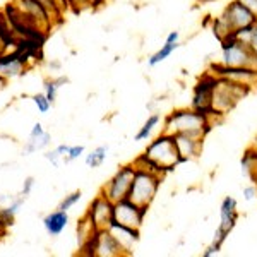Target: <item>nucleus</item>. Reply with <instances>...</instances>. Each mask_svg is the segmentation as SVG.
I'll use <instances>...</instances> for the list:
<instances>
[{
	"label": "nucleus",
	"instance_id": "1",
	"mask_svg": "<svg viewBox=\"0 0 257 257\" xmlns=\"http://www.w3.org/2000/svg\"><path fill=\"white\" fill-rule=\"evenodd\" d=\"M211 125H213V118L208 115L196 111L194 108H182L175 110L165 118L163 128L161 132L170 136L175 134H187L192 138L204 139L206 134L209 132Z\"/></svg>",
	"mask_w": 257,
	"mask_h": 257
},
{
	"label": "nucleus",
	"instance_id": "2",
	"mask_svg": "<svg viewBox=\"0 0 257 257\" xmlns=\"http://www.w3.org/2000/svg\"><path fill=\"white\" fill-rule=\"evenodd\" d=\"M144 156H146L151 163H155L163 173L173 170L177 165L184 163L180 155H178V149H177L173 136L165 134V132H161L158 138H155L148 144V148L144 149Z\"/></svg>",
	"mask_w": 257,
	"mask_h": 257
},
{
	"label": "nucleus",
	"instance_id": "3",
	"mask_svg": "<svg viewBox=\"0 0 257 257\" xmlns=\"http://www.w3.org/2000/svg\"><path fill=\"white\" fill-rule=\"evenodd\" d=\"M163 177L165 175L149 172V170L136 168V175L134 180H132L127 199H131L132 202L143 206V208H149L151 202L155 201L156 194H158Z\"/></svg>",
	"mask_w": 257,
	"mask_h": 257
},
{
	"label": "nucleus",
	"instance_id": "4",
	"mask_svg": "<svg viewBox=\"0 0 257 257\" xmlns=\"http://www.w3.org/2000/svg\"><path fill=\"white\" fill-rule=\"evenodd\" d=\"M221 65L226 67H247L257 70V48L242 43L237 38L221 41Z\"/></svg>",
	"mask_w": 257,
	"mask_h": 257
},
{
	"label": "nucleus",
	"instance_id": "5",
	"mask_svg": "<svg viewBox=\"0 0 257 257\" xmlns=\"http://www.w3.org/2000/svg\"><path fill=\"white\" fill-rule=\"evenodd\" d=\"M218 77V76H216ZM248 93V89L242 86L235 84V82L218 77L216 86H214L213 93V113L214 117H223L230 110L237 106V103Z\"/></svg>",
	"mask_w": 257,
	"mask_h": 257
},
{
	"label": "nucleus",
	"instance_id": "6",
	"mask_svg": "<svg viewBox=\"0 0 257 257\" xmlns=\"http://www.w3.org/2000/svg\"><path fill=\"white\" fill-rule=\"evenodd\" d=\"M238 219V209H237V199L226 196L219 204V225L214 231L213 242H211V247H214L219 252L223 247V243L226 242L228 235L231 233V230L237 225Z\"/></svg>",
	"mask_w": 257,
	"mask_h": 257
},
{
	"label": "nucleus",
	"instance_id": "7",
	"mask_svg": "<svg viewBox=\"0 0 257 257\" xmlns=\"http://www.w3.org/2000/svg\"><path fill=\"white\" fill-rule=\"evenodd\" d=\"M81 250H88V255L94 257H123L127 255V252L123 250L122 245L117 242V238L111 235L108 228L98 230L93 235V238L88 243L81 247Z\"/></svg>",
	"mask_w": 257,
	"mask_h": 257
},
{
	"label": "nucleus",
	"instance_id": "8",
	"mask_svg": "<svg viewBox=\"0 0 257 257\" xmlns=\"http://www.w3.org/2000/svg\"><path fill=\"white\" fill-rule=\"evenodd\" d=\"M134 175H136L134 165H123V167H120L118 172L103 185L99 194L105 196L106 199H110L113 204L118 201H123V199H127L128 196V190H131Z\"/></svg>",
	"mask_w": 257,
	"mask_h": 257
},
{
	"label": "nucleus",
	"instance_id": "9",
	"mask_svg": "<svg viewBox=\"0 0 257 257\" xmlns=\"http://www.w3.org/2000/svg\"><path fill=\"white\" fill-rule=\"evenodd\" d=\"M216 79L213 72H206L201 79L197 81V84L194 86V94H192V103H190V108L196 111L208 115V117L214 118L213 113V93L214 86H216Z\"/></svg>",
	"mask_w": 257,
	"mask_h": 257
},
{
	"label": "nucleus",
	"instance_id": "10",
	"mask_svg": "<svg viewBox=\"0 0 257 257\" xmlns=\"http://www.w3.org/2000/svg\"><path fill=\"white\" fill-rule=\"evenodd\" d=\"M223 23L226 24V28L231 31V35H235L238 30H243V28L248 26H255L257 24V18L252 14L247 7H243L242 4L233 0L225 7V11L218 16Z\"/></svg>",
	"mask_w": 257,
	"mask_h": 257
},
{
	"label": "nucleus",
	"instance_id": "11",
	"mask_svg": "<svg viewBox=\"0 0 257 257\" xmlns=\"http://www.w3.org/2000/svg\"><path fill=\"white\" fill-rule=\"evenodd\" d=\"M146 213L148 208L136 204L131 199H123V201H118L113 204V221L128 228H136V230H141Z\"/></svg>",
	"mask_w": 257,
	"mask_h": 257
},
{
	"label": "nucleus",
	"instance_id": "12",
	"mask_svg": "<svg viewBox=\"0 0 257 257\" xmlns=\"http://www.w3.org/2000/svg\"><path fill=\"white\" fill-rule=\"evenodd\" d=\"M209 72H213L214 76L228 79L235 84L242 86L245 89H255L257 88V70L254 69H247V67H226V65L213 64L209 69Z\"/></svg>",
	"mask_w": 257,
	"mask_h": 257
},
{
	"label": "nucleus",
	"instance_id": "13",
	"mask_svg": "<svg viewBox=\"0 0 257 257\" xmlns=\"http://www.w3.org/2000/svg\"><path fill=\"white\" fill-rule=\"evenodd\" d=\"M12 4H14L26 18H30L36 26H40L43 31L48 33L55 26V21L50 16V12L41 6L38 0H14Z\"/></svg>",
	"mask_w": 257,
	"mask_h": 257
},
{
	"label": "nucleus",
	"instance_id": "14",
	"mask_svg": "<svg viewBox=\"0 0 257 257\" xmlns=\"http://www.w3.org/2000/svg\"><path fill=\"white\" fill-rule=\"evenodd\" d=\"M86 216L93 221L96 230L108 228L110 223L113 221V202L105 196H101V194H98L89 204V209L86 211Z\"/></svg>",
	"mask_w": 257,
	"mask_h": 257
},
{
	"label": "nucleus",
	"instance_id": "15",
	"mask_svg": "<svg viewBox=\"0 0 257 257\" xmlns=\"http://www.w3.org/2000/svg\"><path fill=\"white\" fill-rule=\"evenodd\" d=\"M173 139H175L178 155H180L182 161L197 160L199 156H201L204 139L192 138V136H187V134H175V136H173Z\"/></svg>",
	"mask_w": 257,
	"mask_h": 257
},
{
	"label": "nucleus",
	"instance_id": "16",
	"mask_svg": "<svg viewBox=\"0 0 257 257\" xmlns=\"http://www.w3.org/2000/svg\"><path fill=\"white\" fill-rule=\"evenodd\" d=\"M108 230L111 231V235L117 238V242L122 245L123 250L127 252V255H131L132 252H134L136 243L139 242V230L128 228L125 225H120L117 221H111Z\"/></svg>",
	"mask_w": 257,
	"mask_h": 257
},
{
	"label": "nucleus",
	"instance_id": "17",
	"mask_svg": "<svg viewBox=\"0 0 257 257\" xmlns=\"http://www.w3.org/2000/svg\"><path fill=\"white\" fill-rule=\"evenodd\" d=\"M69 225V213L57 208V211H52L43 218V228L50 237H59L62 231Z\"/></svg>",
	"mask_w": 257,
	"mask_h": 257
},
{
	"label": "nucleus",
	"instance_id": "18",
	"mask_svg": "<svg viewBox=\"0 0 257 257\" xmlns=\"http://www.w3.org/2000/svg\"><path fill=\"white\" fill-rule=\"evenodd\" d=\"M240 165H242V172L248 180L257 184V151L254 146H250L245 151V155L240 160Z\"/></svg>",
	"mask_w": 257,
	"mask_h": 257
},
{
	"label": "nucleus",
	"instance_id": "19",
	"mask_svg": "<svg viewBox=\"0 0 257 257\" xmlns=\"http://www.w3.org/2000/svg\"><path fill=\"white\" fill-rule=\"evenodd\" d=\"M180 47V43H170V41H165V45H161V48L158 50L156 53H153L151 57L148 59V65L149 67H156L158 64H161V62H165L168 59L170 55H172L175 50Z\"/></svg>",
	"mask_w": 257,
	"mask_h": 257
},
{
	"label": "nucleus",
	"instance_id": "20",
	"mask_svg": "<svg viewBox=\"0 0 257 257\" xmlns=\"http://www.w3.org/2000/svg\"><path fill=\"white\" fill-rule=\"evenodd\" d=\"M161 122V117L158 113H153V115H149L146 122L143 123V127L138 131V134H136V141H148L149 138H151V134H153V131H155L156 127H158V123Z\"/></svg>",
	"mask_w": 257,
	"mask_h": 257
},
{
	"label": "nucleus",
	"instance_id": "21",
	"mask_svg": "<svg viewBox=\"0 0 257 257\" xmlns=\"http://www.w3.org/2000/svg\"><path fill=\"white\" fill-rule=\"evenodd\" d=\"M50 143H52V136H50L48 132L38 136V138H30L26 143V146H24V153H26V155H31V153L41 151V149L48 148Z\"/></svg>",
	"mask_w": 257,
	"mask_h": 257
},
{
	"label": "nucleus",
	"instance_id": "22",
	"mask_svg": "<svg viewBox=\"0 0 257 257\" xmlns=\"http://www.w3.org/2000/svg\"><path fill=\"white\" fill-rule=\"evenodd\" d=\"M106 155H108V148L106 146H98L94 148L89 155H86V165L89 168H98L105 163L106 160Z\"/></svg>",
	"mask_w": 257,
	"mask_h": 257
},
{
	"label": "nucleus",
	"instance_id": "23",
	"mask_svg": "<svg viewBox=\"0 0 257 257\" xmlns=\"http://www.w3.org/2000/svg\"><path fill=\"white\" fill-rule=\"evenodd\" d=\"M65 82H69L67 77H57V79H48L45 81V94H47V98L50 99V103H55L57 99V93H59L60 86L65 84Z\"/></svg>",
	"mask_w": 257,
	"mask_h": 257
},
{
	"label": "nucleus",
	"instance_id": "24",
	"mask_svg": "<svg viewBox=\"0 0 257 257\" xmlns=\"http://www.w3.org/2000/svg\"><path fill=\"white\" fill-rule=\"evenodd\" d=\"M81 197H82V192H81V190H76V192L69 194V196H65V197L60 201L59 209H62V211H69L70 208H74V206H76L77 202L81 201Z\"/></svg>",
	"mask_w": 257,
	"mask_h": 257
},
{
	"label": "nucleus",
	"instance_id": "25",
	"mask_svg": "<svg viewBox=\"0 0 257 257\" xmlns=\"http://www.w3.org/2000/svg\"><path fill=\"white\" fill-rule=\"evenodd\" d=\"M31 99H33V103H35L36 108H38L40 113H48V110L52 108V103H50V99L47 98V94L45 93L33 94Z\"/></svg>",
	"mask_w": 257,
	"mask_h": 257
},
{
	"label": "nucleus",
	"instance_id": "26",
	"mask_svg": "<svg viewBox=\"0 0 257 257\" xmlns=\"http://www.w3.org/2000/svg\"><path fill=\"white\" fill-rule=\"evenodd\" d=\"M38 2L45 7V9H47V11L50 12V16H52L53 21H55V24L62 23L64 16H62V14H60V11L57 9V6H55V2H53V0H38Z\"/></svg>",
	"mask_w": 257,
	"mask_h": 257
},
{
	"label": "nucleus",
	"instance_id": "27",
	"mask_svg": "<svg viewBox=\"0 0 257 257\" xmlns=\"http://www.w3.org/2000/svg\"><path fill=\"white\" fill-rule=\"evenodd\" d=\"M82 155H84V146H70L67 155L64 156V161L65 163H70V161L79 160Z\"/></svg>",
	"mask_w": 257,
	"mask_h": 257
},
{
	"label": "nucleus",
	"instance_id": "28",
	"mask_svg": "<svg viewBox=\"0 0 257 257\" xmlns=\"http://www.w3.org/2000/svg\"><path fill=\"white\" fill-rule=\"evenodd\" d=\"M45 158H47L50 163L53 165V167H59L60 160H64V155H62V153L59 151V148H55V149H52V151L45 153Z\"/></svg>",
	"mask_w": 257,
	"mask_h": 257
},
{
	"label": "nucleus",
	"instance_id": "29",
	"mask_svg": "<svg viewBox=\"0 0 257 257\" xmlns=\"http://www.w3.org/2000/svg\"><path fill=\"white\" fill-rule=\"evenodd\" d=\"M242 196L245 201L252 202L254 199H257V185H245L242 190Z\"/></svg>",
	"mask_w": 257,
	"mask_h": 257
},
{
	"label": "nucleus",
	"instance_id": "30",
	"mask_svg": "<svg viewBox=\"0 0 257 257\" xmlns=\"http://www.w3.org/2000/svg\"><path fill=\"white\" fill-rule=\"evenodd\" d=\"M33 187H35V177H28L23 184V190H21V194H23V196H30Z\"/></svg>",
	"mask_w": 257,
	"mask_h": 257
},
{
	"label": "nucleus",
	"instance_id": "31",
	"mask_svg": "<svg viewBox=\"0 0 257 257\" xmlns=\"http://www.w3.org/2000/svg\"><path fill=\"white\" fill-rule=\"evenodd\" d=\"M70 4V9L74 12H81L84 9H88V4H86V0H69Z\"/></svg>",
	"mask_w": 257,
	"mask_h": 257
},
{
	"label": "nucleus",
	"instance_id": "32",
	"mask_svg": "<svg viewBox=\"0 0 257 257\" xmlns=\"http://www.w3.org/2000/svg\"><path fill=\"white\" fill-rule=\"evenodd\" d=\"M237 2L242 4L243 7H247V9L257 18V0H237Z\"/></svg>",
	"mask_w": 257,
	"mask_h": 257
},
{
	"label": "nucleus",
	"instance_id": "33",
	"mask_svg": "<svg viewBox=\"0 0 257 257\" xmlns=\"http://www.w3.org/2000/svg\"><path fill=\"white\" fill-rule=\"evenodd\" d=\"M45 127H43V123L41 122H36L35 125H33V128H31V132H30V138H38V136H41V134H45Z\"/></svg>",
	"mask_w": 257,
	"mask_h": 257
},
{
	"label": "nucleus",
	"instance_id": "34",
	"mask_svg": "<svg viewBox=\"0 0 257 257\" xmlns=\"http://www.w3.org/2000/svg\"><path fill=\"white\" fill-rule=\"evenodd\" d=\"M53 2H55L57 9L60 11V14H62V16H65V12H67V11L70 9L69 0H53Z\"/></svg>",
	"mask_w": 257,
	"mask_h": 257
},
{
	"label": "nucleus",
	"instance_id": "35",
	"mask_svg": "<svg viewBox=\"0 0 257 257\" xmlns=\"http://www.w3.org/2000/svg\"><path fill=\"white\" fill-rule=\"evenodd\" d=\"M178 40H180V33H178V31H170L165 41H170V43H177Z\"/></svg>",
	"mask_w": 257,
	"mask_h": 257
},
{
	"label": "nucleus",
	"instance_id": "36",
	"mask_svg": "<svg viewBox=\"0 0 257 257\" xmlns=\"http://www.w3.org/2000/svg\"><path fill=\"white\" fill-rule=\"evenodd\" d=\"M103 2H105V0H86L88 7H98V6H101Z\"/></svg>",
	"mask_w": 257,
	"mask_h": 257
},
{
	"label": "nucleus",
	"instance_id": "37",
	"mask_svg": "<svg viewBox=\"0 0 257 257\" xmlns=\"http://www.w3.org/2000/svg\"><path fill=\"white\" fill-rule=\"evenodd\" d=\"M4 52H9V48H7L6 41H4L2 35H0V53H4Z\"/></svg>",
	"mask_w": 257,
	"mask_h": 257
},
{
	"label": "nucleus",
	"instance_id": "38",
	"mask_svg": "<svg viewBox=\"0 0 257 257\" xmlns=\"http://www.w3.org/2000/svg\"><path fill=\"white\" fill-rule=\"evenodd\" d=\"M6 231H7V230H4V228L0 226V237H2V235H6Z\"/></svg>",
	"mask_w": 257,
	"mask_h": 257
},
{
	"label": "nucleus",
	"instance_id": "39",
	"mask_svg": "<svg viewBox=\"0 0 257 257\" xmlns=\"http://www.w3.org/2000/svg\"><path fill=\"white\" fill-rule=\"evenodd\" d=\"M254 149H255V151H257V141H255V143H254Z\"/></svg>",
	"mask_w": 257,
	"mask_h": 257
},
{
	"label": "nucleus",
	"instance_id": "40",
	"mask_svg": "<svg viewBox=\"0 0 257 257\" xmlns=\"http://www.w3.org/2000/svg\"><path fill=\"white\" fill-rule=\"evenodd\" d=\"M202 2H211V0H202Z\"/></svg>",
	"mask_w": 257,
	"mask_h": 257
}]
</instances>
